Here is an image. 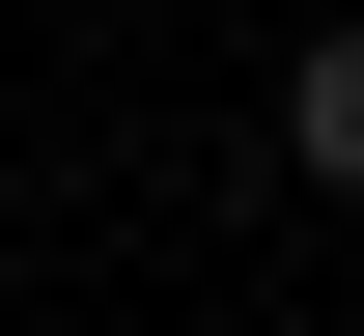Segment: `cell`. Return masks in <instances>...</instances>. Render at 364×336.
Instances as JSON below:
<instances>
[{
    "label": "cell",
    "mask_w": 364,
    "mask_h": 336,
    "mask_svg": "<svg viewBox=\"0 0 364 336\" xmlns=\"http://www.w3.org/2000/svg\"><path fill=\"white\" fill-rule=\"evenodd\" d=\"M280 168H309V196H364V28H309V56H280Z\"/></svg>",
    "instance_id": "1"
}]
</instances>
